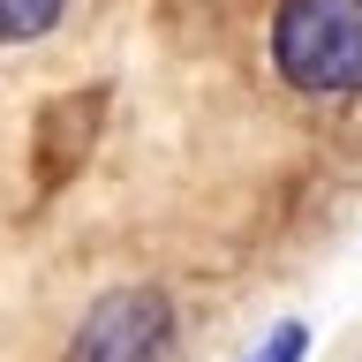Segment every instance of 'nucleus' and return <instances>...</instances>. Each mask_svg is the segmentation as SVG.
Listing matches in <instances>:
<instances>
[{"instance_id": "4", "label": "nucleus", "mask_w": 362, "mask_h": 362, "mask_svg": "<svg viewBox=\"0 0 362 362\" xmlns=\"http://www.w3.org/2000/svg\"><path fill=\"white\" fill-rule=\"evenodd\" d=\"M302 355H310V325H302V317H279L242 362H302Z\"/></svg>"}, {"instance_id": "2", "label": "nucleus", "mask_w": 362, "mask_h": 362, "mask_svg": "<svg viewBox=\"0 0 362 362\" xmlns=\"http://www.w3.org/2000/svg\"><path fill=\"white\" fill-rule=\"evenodd\" d=\"M174 347V302L158 287H113L68 339V362H166Z\"/></svg>"}, {"instance_id": "1", "label": "nucleus", "mask_w": 362, "mask_h": 362, "mask_svg": "<svg viewBox=\"0 0 362 362\" xmlns=\"http://www.w3.org/2000/svg\"><path fill=\"white\" fill-rule=\"evenodd\" d=\"M272 68L302 98H355L362 90V0H279Z\"/></svg>"}, {"instance_id": "3", "label": "nucleus", "mask_w": 362, "mask_h": 362, "mask_svg": "<svg viewBox=\"0 0 362 362\" xmlns=\"http://www.w3.org/2000/svg\"><path fill=\"white\" fill-rule=\"evenodd\" d=\"M68 0H0V45H30L61 23Z\"/></svg>"}]
</instances>
